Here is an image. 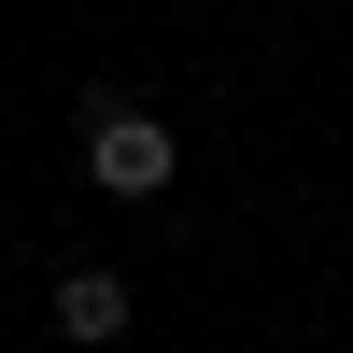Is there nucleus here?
Instances as JSON below:
<instances>
[{"label": "nucleus", "instance_id": "1", "mask_svg": "<svg viewBox=\"0 0 353 353\" xmlns=\"http://www.w3.org/2000/svg\"><path fill=\"white\" fill-rule=\"evenodd\" d=\"M85 184H99V198H170V184H184V141H170L141 99L99 85V99H85Z\"/></svg>", "mask_w": 353, "mask_h": 353}, {"label": "nucleus", "instance_id": "2", "mask_svg": "<svg viewBox=\"0 0 353 353\" xmlns=\"http://www.w3.org/2000/svg\"><path fill=\"white\" fill-rule=\"evenodd\" d=\"M57 339H128V283H113V269H71V283H57Z\"/></svg>", "mask_w": 353, "mask_h": 353}]
</instances>
